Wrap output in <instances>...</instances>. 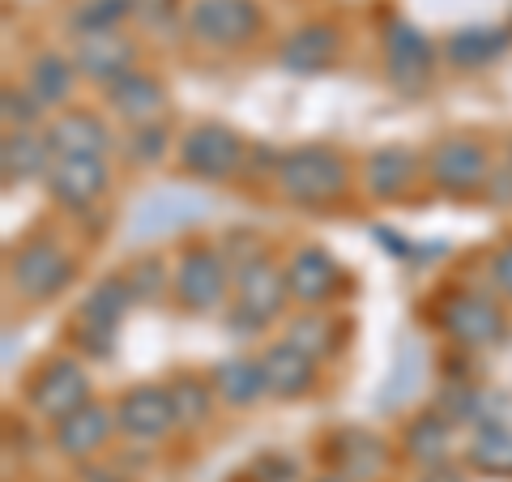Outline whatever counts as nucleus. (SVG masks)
Returning a JSON list of instances; mask_svg holds the SVG:
<instances>
[{
  "label": "nucleus",
  "instance_id": "f257e3e1",
  "mask_svg": "<svg viewBox=\"0 0 512 482\" xmlns=\"http://www.w3.org/2000/svg\"><path fill=\"white\" fill-rule=\"evenodd\" d=\"M355 163L346 150L329 146V141H308V146L282 150L274 171V192L295 205V210H333L350 197L355 188Z\"/></svg>",
  "mask_w": 512,
  "mask_h": 482
},
{
  "label": "nucleus",
  "instance_id": "f03ea898",
  "mask_svg": "<svg viewBox=\"0 0 512 482\" xmlns=\"http://www.w3.org/2000/svg\"><path fill=\"white\" fill-rule=\"evenodd\" d=\"M423 163L431 192H440L444 201H483L495 171V154L474 133H440L423 150Z\"/></svg>",
  "mask_w": 512,
  "mask_h": 482
},
{
  "label": "nucleus",
  "instance_id": "7ed1b4c3",
  "mask_svg": "<svg viewBox=\"0 0 512 482\" xmlns=\"http://www.w3.org/2000/svg\"><path fill=\"white\" fill-rule=\"evenodd\" d=\"M431 320L436 329L453 342L457 350H495L512 337V320L508 312L495 303V295L470 291V286H453V291H440L431 303Z\"/></svg>",
  "mask_w": 512,
  "mask_h": 482
},
{
  "label": "nucleus",
  "instance_id": "20e7f679",
  "mask_svg": "<svg viewBox=\"0 0 512 482\" xmlns=\"http://www.w3.org/2000/svg\"><path fill=\"white\" fill-rule=\"evenodd\" d=\"M227 295H235V265L218 244L192 239L175 252L171 265V299L192 316H214Z\"/></svg>",
  "mask_w": 512,
  "mask_h": 482
},
{
  "label": "nucleus",
  "instance_id": "39448f33",
  "mask_svg": "<svg viewBox=\"0 0 512 482\" xmlns=\"http://www.w3.org/2000/svg\"><path fill=\"white\" fill-rule=\"evenodd\" d=\"M248 141L222 120H197L175 141V167L197 184H235L248 167Z\"/></svg>",
  "mask_w": 512,
  "mask_h": 482
},
{
  "label": "nucleus",
  "instance_id": "423d86ee",
  "mask_svg": "<svg viewBox=\"0 0 512 482\" xmlns=\"http://www.w3.org/2000/svg\"><path fill=\"white\" fill-rule=\"evenodd\" d=\"M73 278H77V261L56 235H30L18 252H9L5 265L9 291L22 303H52L69 291Z\"/></svg>",
  "mask_w": 512,
  "mask_h": 482
},
{
  "label": "nucleus",
  "instance_id": "0eeeda50",
  "mask_svg": "<svg viewBox=\"0 0 512 482\" xmlns=\"http://www.w3.org/2000/svg\"><path fill=\"white\" fill-rule=\"evenodd\" d=\"M265 35V9L256 0H188L184 39L210 52H244Z\"/></svg>",
  "mask_w": 512,
  "mask_h": 482
},
{
  "label": "nucleus",
  "instance_id": "6e6552de",
  "mask_svg": "<svg viewBox=\"0 0 512 482\" xmlns=\"http://www.w3.org/2000/svg\"><path fill=\"white\" fill-rule=\"evenodd\" d=\"M133 291H128L124 273H107V278H99L90 286V291L82 295V303H77L73 312V346L82 350L86 359H107L111 355V342H116V333L124 325L128 308H133Z\"/></svg>",
  "mask_w": 512,
  "mask_h": 482
},
{
  "label": "nucleus",
  "instance_id": "1a4fd4ad",
  "mask_svg": "<svg viewBox=\"0 0 512 482\" xmlns=\"http://www.w3.org/2000/svg\"><path fill=\"white\" fill-rule=\"evenodd\" d=\"M380 60H384V82L397 94H423L431 77H436V60L444 56L414 22L393 18L380 35Z\"/></svg>",
  "mask_w": 512,
  "mask_h": 482
},
{
  "label": "nucleus",
  "instance_id": "9d476101",
  "mask_svg": "<svg viewBox=\"0 0 512 482\" xmlns=\"http://www.w3.org/2000/svg\"><path fill=\"white\" fill-rule=\"evenodd\" d=\"M286 303H291L286 269L265 248L235 265V312L244 316L248 329H265V325H274V320H282Z\"/></svg>",
  "mask_w": 512,
  "mask_h": 482
},
{
  "label": "nucleus",
  "instance_id": "9b49d317",
  "mask_svg": "<svg viewBox=\"0 0 512 482\" xmlns=\"http://www.w3.org/2000/svg\"><path fill=\"white\" fill-rule=\"evenodd\" d=\"M90 393V372L77 355H56L47 359L35 380L26 384V410L43 423H60L64 414H73L77 406H86Z\"/></svg>",
  "mask_w": 512,
  "mask_h": 482
},
{
  "label": "nucleus",
  "instance_id": "f8f14e48",
  "mask_svg": "<svg viewBox=\"0 0 512 482\" xmlns=\"http://www.w3.org/2000/svg\"><path fill=\"white\" fill-rule=\"evenodd\" d=\"M423 184H427V163L423 150L414 146H376L359 163V188L380 205L410 201Z\"/></svg>",
  "mask_w": 512,
  "mask_h": 482
},
{
  "label": "nucleus",
  "instance_id": "ddd939ff",
  "mask_svg": "<svg viewBox=\"0 0 512 482\" xmlns=\"http://www.w3.org/2000/svg\"><path fill=\"white\" fill-rule=\"evenodd\" d=\"M286 269V291H291V303L299 308H329L350 291L346 269L333 261V252H325L320 244H299L291 256L282 261Z\"/></svg>",
  "mask_w": 512,
  "mask_h": 482
},
{
  "label": "nucleus",
  "instance_id": "4468645a",
  "mask_svg": "<svg viewBox=\"0 0 512 482\" xmlns=\"http://www.w3.org/2000/svg\"><path fill=\"white\" fill-rule=\"evenodd\" d=\"M346 52V35L338 22L329 18H312V22H299L295 30H286L282 43H278V69L291 73V77H320L329 73L333 64L342 60Z\"/></svg>",
  "mask_w": 512,
  "mask_h": 482
},
{
  "label": "nucleus",
  "instance_id": "2eb2a0df",
  "mask_svg": "<svg viewBox=\"0 0 512 482\" xmlns=\"http://www.w3.org/2000/svg\"><path fill=\"white\" fill-rule=\"evenodd\" d=\"M47 192L60 210L69 214H90L107 192H111V167L99 154H64L52 163V175H47Z\"/></svg>",
  "mask_w": 512,
  "mask_h": 482
},
{
  "label": "nucleus",
  "instance_id": "dca6fc26",
  "mask_svg": "<svg viewBox=\"0 0 512 482\" xmlns=\"http://www.w3.org/2000/svg\"><path fill=\"white\" fill-rule=\"evenodd\" d=\"M116 427L124 440L133 444H154V440H167L180 419H175V406H171V393L167 384H128L116 401Z\"/></svg>",
  "mask_w": 512,
  "mask_h": 482
},
{
  "label": "nucleus",
  "instance_id": "f3484780",
  "mask_svg": "<svg viewBox=\"0 0 512 482\" xmlns=\"http://www.w3.org/2000/svg\"><path fill=\"white\" fill-rule=\"evenodd\" d=\"M111 436H120L116 427V406H107V401H86V406H77L73 414H64L60 423H52V448L64 457V461H99L107 453Z\"/></svg>",
  "mask_w": 512,
  "mask_h": 482
},
{
  "label": "nucleus",
  "instance_id": "a211bd4d",
  "mask_svg": "<svg viewBox=\"0 0 512 482\" xmlns=\"http://www.w3.org/2000/svg\"><path fill=\"white\" fill-rule=\"evenodd\" d=\"M73 64H77V73L86 77V82L94 86H111V82H120L124 73H133L141 69V43L137 35H128V30H103V35H82V39H73Z\"/></svg>",
  "mask_w": 512,
  "mask_h": 482
},
{
  "label": "nucleus",
  "instance_id": "6ab92c4d",
  "mask_svg": "<svg viewBox=\"0 0 512 482\" xmlns=\"http://www.w3.org/2000/svg\"><path fill=\"white\" fill-rule=\"evenodd\" d=\"M103 99H107V111L120 124L141 128V124H154V120L167 116L171 90L163 86V77H154L146 69H133V73H124L120 82H111L103 90Z\"/></svg>",
  "mask_w": 512,
  "mask_h": 482
},
{
  "label": "nucleus",
  "instance_id": "aec40b11",
  "mask_svg": "<svg viewBox=\"0 0 512 482\" xmlns=\"http://www.w3.org/2000/svg\"><path fill=\"white\" fill-rule=\"evenodd\" d=\"M261 367H265L269 397L278 401H303L320 389V363L312 355H303L299 346H291L286 337L261 350Z\"/></svg>",
  "mask_w": 512,
  "mask_h": 482
},
{
  "label": "nucleus",
  "instance_id": "412c9836",
  "mask_svg": "<svg viewBox=\"0 0 512 482\" xmlns=\"http://www.w3.org/2000/svg\"><path fill=\"white\" fill-rule=\"evenodd\" d=\"M43 133H47V141H52L56 158H64V154H99V158H107L111 146H116L111 124L99 116V111L77 107V103L56 111V116L43 124Z\"/></svg>",
  "mask_w": 512,
  "mask_h": 482
},
{
  "label": "nucleus",
  "instance_id": "4be33fe9",
  "mask_svg": "<svg viewBox=\"0 0 512 482\" xmlns=\"http://www.w3.org/2000/svg\"><path fill=\"white\" fill-rule=\"evenodd\" d=\"M512 47V26H461L440 43V56L457 73H483L504 60Z\"/></svg>",
  "mask_w": 512,
  "mask_h": 482
},
{
  "label": "nucleus",
  "instance_id": "5701e85b",
  "mask_svg": "<svg viewBox=\"0 0 512 482\" xmlns=\"http://www.w3.org/2000/svg\"><path fill=\"white\" fill-rule=\"evenodd\" d=\"M389 444H384L380 436H372V431L363 427H346L338 431V436L329 440V461L333 470L355 478V482H376L384 478V470H389Z\"/></svg>",
  "mask_w": 512,
  "mask_h": 482
},
{
  "label": "nucleus",
  "instance_id": "b1692460",
  "mask_svg": "<svg viewBox=\"0 0 512 482\" xmlns=\"http://www.w3.org/2000/svg\"><path fill=\"white\" fill-rule=\"evenodd\" d=\"M56 163V150L47 133L35 128H5V141H0V171H5V184H26V180H47Z\"/></svg>",
  "mask_w": 512,
  "mask_h": 482
},
{
  "label": "nucleus",
  "instance_id": "393cba45",
  "mask_svg": "<svg viewBox=\"0 0 512 482\" xmlns=\"http://www.w3.org/2000/svg\"><path fill=\"white\" fill-rule=\"evenodd\" d=\"M77 82H82V73H77L73 56L39 52L35 60L26 64V90L35 94L47 116H56V111H64V107H73Z\"/></svg>",
  "mask_w": 512,
  "mask_h": 482
},
{
  "label": "nucleus",
  "instance_id": "a878e982",
  "mask_svg": "<svg viewBox=\"0 0 512 482\" xmlns=\"http://www.w3.org/2000/svg\"><path fill=\"white\" fill-rule=\"evenodd\" d=\"M402 453L419 470H436L453 453V419L444 410H419L402 427Z\"/></svg>",
  "mask_w": 512,
  "mask_h": 482
},
{
  "label": "nucleus",
  "instance_id": "bb28decb",
  "mask_svg": "<svg viewBox=\"0 0 512 482\" xmlns=\"http://www.w3.org/2000/svg\"><path fill=\"white\" fill-rule=\"evenodd\" d=\"M282 337L291 346H299L303 355H312L316 363H325L346 346V325L329 308H299L291 320H286Z\"/></svg>",
  "mask_w": 512,
  "mask_h": 482
},
{
  "label": "nucleus",
  "instance_id": "cd10ccee",
  "mask_svg": "<svg viewBox=\"0 0 512 482\" xmlns=\"http://www.w3.org/2000/svg\"><path fill=\"white\" fill-rule=\"evenodd\" d=\"M210 380H214V393L227 410H252L261 397H269L265 367H261V359H248V355H231V359L214 363Z\"/></svg>",
  "mask_w": 512,
  "mask_h": 482
},
{
  "label": "nucleus",
  "instance_id": "c85d7f7f",
  "mask_svg": "<svg viewBox=\"0 0 512 482\" xmlns=\"http://www.w3.org/2000/svg\"><path fill=\"white\" fill-rule=\"evenodd\" d=\"M167 393H171V406H175V419L180 427L197 431V427H210L214 414H218V393H214V380L210 376H197V372H175L167 380Z\"/></svg>",
  "mask_w": 512,
  "mask_h": 482
},
{
  "label": "nucleus",
  "instance_id": "c756f323",
  "mask_svg": "<svg viewBox=\"0 0 512 482\" xmlns=\"http://www.w3.org/2000/svg\"><path fill=\"white\" fill-rule=\"evenodd\" d=\"M466 465L487 478H512V427L483 423L466 444Z\"/></svg>",
  "mask_w": 512,
  "mask_h": 482
},
{
  "label": "nucleus",
  "instance_id": "7c9ffc66",
  "mask_svg": "<svg viewBox=\"0 0 512 482\" xmlns=\"http://www.w3.org/2000/svg\"><path fill=\"white\" fill-rule=\"evenodd\" d=\"M133 22V0H73L69 9V35H103Z\"/></svg>",
  "mask_w": 512,
  "mask_h": 482
},
{
  "label": "nucleus",
  "instance_id": "2f4dec72",
  "mask_svg": "<svg viewBox=\"0 0 512 482\" xmlns=\"http://www.w3.org/2000/svg\"><path fill=\"white\" fill-rule=\"evenodd\" d=\"M120 273H124V282H128V291H133L137 303H154V299L171 295V265L158 252L137 256V261H128Z\"/></svg>",
  "mask_w": 512,
  "mask_h": 482
},
{
  "label": "nucleus",
  "instance_id": "473e14b6",
  "mask_svg": "<svg viewBox=\"0 0 512 482\" xmlns=\"http://www.w3.org/2000/svg\"><path fill=\"white\" fill-rule=\"evenodd\" d=\"M171 150V128L163 120H154V124H141L133 128V133L124 137V154L133 158L137 167H154V163H163Z\"/></svg>",
  "mask_w": 512,
  "mask_h": 482
},
{
  "label": "nucleus",
  "instance_id": "72a5a7b5",
  "mask_svg": "<svg viewBox=\"0 0 512 482\" xmlns=\"http://www.w3.org/2000/svg\"><path fill=\"white\" fill-rule=\"evenodd\" d=\"M184 0H133V26L146 35H167V30H184Z\"/></svg>",
  "mask_w": 512,
  "mask_h": 482
},
{
  "label": "nucleus",
  "instance_id": "f704fd0d",
  "mask_svg": "<svg viewBox=\"0 0 512 482\" xmlns=\"http://www.w3.org/2000/svg\"><path fill=\"white\" fill-rule=\"evenodd\" d=\"M43 116H47V111L39 107V99L26 86L22 90L5 86V94H0V120H5V128H35Z\"/></svg>",
  "mask_w": 512,
  "mask_h": 482
},
{
  "label": "nucleus",
  "instance_id": "c9c22d12",
  "mask_svg": "<svg viewBox=\"0 0 512 482\" xmlns=\"http://www.w3.org/2000/svg\"><path fill=\"white\" fill-rule=\"evenodd\" d=\"M487 278H491V291H500L504 299H512V235L504 239V244H500V248H495V252H491Z\"/></svg>",
  "mask_w": 512,
  "mask_h": 482
},
{
  "label": "nucleus",
  "instance_id": "e433bc0d",
  "mask_svg": "<svg viewBox=\"0 0 512 482\" xmlns=\"http://www.w3.org/2000/svg\"><path fill=\"white\" fill-rule=\"evenodd\" d=\"M252 474H256V482H295L299 465L282 453H265V457L252 461Z\"/></svg>",
  "mask_w": 512,
  "mask_h": 482
},
{
  "label": "nucleus",
  "instance_id": "4c0bfd02",
  "mask_svg": "<svg viewBox=\"0 0 512 482\" xmlns=\"http://www.w3.org/2000/svg\"><path fill=\"white\" fill-rule=\"evenodd\" d=\"M483 201H495L500 210H512V158H508V163L495 158V171H491V184H487Z\"/></svg>",
  "mask_w": 512,
  "mask_h": 482
},
{
  "label": "nucleus",
  "instance_id": "58836bf2",
  "mask_svg": "<svg viewBox=\"0 0 512 482\" xmlns=\"http://www.w3.org/2000/svg\"><path fill=\"white\" fill-rule=\"evenodd\" d=\"M82 482H116V474L103 470V465H94V461H82Z\"/></svg>",
  "mask_w": 512,
  "mask_h": 482
},
{
  "label": "nucleus",
  "instance_id": "ea45409f",
  "mask_svg": "<svg viewBox=\"0 0 512 482\" xmlns=\"http://www.w3.org/2000/svg\"><path fill=\"white\" fill-rule=\"evenodd\" d=\"M427 482H461V478L448 470V461H444V465H436V470H427Z\"/></svg>",
  "mask_w": 512,
  "mask_h": 482
},
{
  "label": "nucleus",
  "instance_id": "a19ab883",
  "mask_svg": "<svg viewBox=\"0 0 512 482\" xmlns=\"http://www.w3.org/2000/svg\"><path fill=\"white\" fill-rule=\"evenodd\" d=\"M312 482H355V478H346V474L333 470V474H320V478H312Z\"/></svg>",
  "mask_w": 512,
  "mask_h": 482
}]
</instances>
